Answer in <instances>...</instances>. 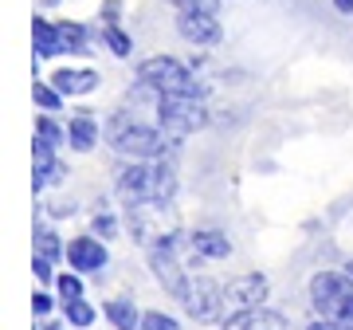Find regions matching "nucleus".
Masks as SVG:
<instances>
[{
  "instance_id": "9b49d317",
  "label": "nucleus",
  "mask_w": 353,
  "mask_h": 330,
  "mask_svg": "<svg viewBox=\"0 0 353 330\" xmlns=\"http://www.w3.org/2000/svg\"><path fill=\"white\" fill-rule=\"evenodd\" d=\"M51 83L67 95H90L94 87H102V75L94 71V67H59L55 75H51Z\"/></svg>"
},
{
  "instance_id": "412c9836",
  "label": "nucleus",
  "mask_w": 353,
  "mask_h": 330,
  "mask_svg": "<svg viewBox=\"0 0 353 330\" xmlns=\"http://www.w3.org/2000/svg\"><path fill=\"white\" fill-rule=\"evenodd\" d=\"M36 255H48L51 264H55L59 255H67V248L59 244V236L51 229H36Z\"/></svg>"
},
{
  "instance_id": "f03ea898",
  "label": "nucleus",
  "mask_w": 353,
  "mask_h": 330,
  "mask_svg": "<svg viewBox=\"0 0 353 330\" xmlns=\"http://www.w3.org/2000/svg\"><path fill=\"white\" fill-rule=\"evenodd\" d=\"M138 83L161 90V95H196V99H208V87L196 79V71L189 64L173 59V55H150V59H141Z\"/></svg>"
},
{
  "instance_id": "4468645a",
  "label": "nucleus",
  "mask_w": 353,
  "mask_h": 330,
  "mask_svg": "<svg viewBox=\"0 0 353 330\" xmlns=\"http://www.w3.org/2000/svg\"><path fill=\"white\" fill-rule=\"evenodd\" d=\"M176 197V162L173 153H165L153 162V201L157 204H169Z\"/></svg>"
},
{
  "instance_id": "9d476101",
  "label": "nucleus",
  "mask_w": 353,
  "mask_h": 330,
  "mask_svg": "<svg viewBox=\"0 0 353 330\" xmlns=\"http://www.w3.org/2000/svg\"><path fill=\"white\" fill-rule=\"evenodd\" d=\"M267 280L259 275V271H248V275H240V280H232L224 287L228 303L236 307V311H248V307H263L267 303Z\"/></svg>"
},
{
  "instance_id": "423d86ee",
  "label": "nucleus",
  "mask_w": 353,
  "mask_h": 330,
  "mask_svg": "<svg viewBox=\"0 0 353 330\" xmlns=\"http://www.w3.org/2000/svg\"><path fill=\"white\" fill-rule=\"evenodd\" d=\"M176 36L192 48H212L224 39L220 12H176Z\"/></svg>"
},
{
  "instance_id": "1a4fd4ad",
  "label": "nucleus",
  "mask_w": 353,
  "mask_h": 330,
  "mask_svg": "<svg viewBox=\"0 0 353 330\" xmlns=\"http://www.w3.org/2000/svg\"><path fill=\"white\" fill-rule=\"evenodd\" d=\"M106 240L99 236H75V240L67 244V264L71 271H102L106 267Z\"/></svg>"
},
{
  "instance_id": "6e6552de",
  "label": "nucleus",
  "mask_w": 353,
  "mask_h": 330,
  "mask_svg": "<svg viewBox=\"0 0 353 330\" xmlns=\"http://www.w3.org/2000/svg\"><path fill=\"white\" fill-rule=\"evenodd\" d=\"M220 330H290V322L271 307H248V311H232Z\"/></svg>"
},
{
  "instance_id": "f3484780",
  "label": "nucleus",
  "mask_w": 353,
  "mask_h": 330,
  "mask_svg": "<svg viewBox=\"0 0 353 330\" xmlns=\"http://www.w3.org/2000/svg\"><path fill=\"white\" fill-rule=\"evenodd\" d=\"M59 36H63V55H90V28L79 20H59Z\"/></svg>"
},
{
  "instance_id": "5701e85b",
  "label": "nucleus",
  "mask_w": 353,
  "mask_h": 330,
  "mask_svg": "<svg viewBox=\"0 0 353 330\" xmlns=\"http://www.w3.org/2000/svg\"><path fill=\"white\" fill-rule=\"evenodd\" d=\"M141 330H181L173 315H165V311H145L141 315Z\"/></svg>"
},
{
  "instance_id": "7c9ffc66",
  "label": "nucleus",
  "mask_w": 353,
  "mask_h": 330,
  "mask_svg": "<svg viewBox=\"0 0 353 330\" xmlns=\"http://www.w3.org/2000/svg\"><path fill=\"white\" fill-rule=\"evenodd\" d=\"M334 12H338V16H353V0H334Z\"/></svg>"
},
{
  "instance_id": "aec40b11",
  "label": "nucleus",
  "mask_w": 353,
  "mask_h": 330,
  "mask_svg": "<svg viewBox=\"0 0 353 330\" xmlns=\"http://www.w3.org/2000/svg\"><path fill=\"white\" fill-rule=\"evenodd\" d=\"M63 318L71 322V327H90V322H94V307H90L87 299H67Z\"/></svg>"
},
{
  "instance_id": "2f4dec72",
  "label": "nucleus",
  "mask_w": 353,
  "mask_h": 330,
  "mask_svg": "<svg viewBox=\"0 0 353 330\" xmlns=\"http://www.w3.org/2000/svg\"><path fill=\"white\" fill-rule=\"evenodd\" d=\"M39 330H67V327H63V322H43Z\"/></svg>"
},
{
  "instance_id": "f8f14e48",
  "label": "nucleus",
  "mask_w": 353,
  "mask_h": 330,
  "mask_svg": "<svg viewBox=\"0 0 353 330\" xmlns=\"http://www.w3.org/2000/svg\"><path fill=\"white\" fill-rule=\"evenodd\" d=\"M189 252L196 260H228L232 255V240L220 229H196V232H189Z\"/></svg>"
},
{
  "instance_id": "b1692460",
  "label": "nucleus",
  "mask_w": 353,
  "mask_h": 330,
  "mask_svg": "<svg viewBox=\"0 0 353 330\" xmlns=\"http://www.w3.org/2000/svg\"><path fill=\"white\" fill-rule=\"evenodd\" d=\"M173 12H220V0H169Z\"/></svg>"
},
{
  "instance_id": "473e14b6",
  "label": "nucleus",
  "mask_w": 353,
  "mask_h": 330,
  "mask_svg": "<svg viewBox=\"0 0 353 330\" xmlns=\"http://www.w3.org/2000/svg\"><path fill=\"white\" fill-rule=\"evenodd\" d=\"M345 271H350V275H353V260H350V264H345Z\"/></svg>"
},
{
  "instance_id": "c756f323",
  "label": "nucleus",
  "mask_w": 353,
  "mask_h": 330,
  "mask_svg": "<svg viewBox=\"0 0 353 330\" xmlns=\"http://www.w3.org/2000/svg\"><path fill=\"white\" fill-rule=\"evenodd\" d=\"M118 12H122V4H118V0H106V4H102V20L118 24Z\"/></svg>"
},
{
  "instance_id": "0eeeda50",
  "label": "nucleus",
  "mask_w": 353,
  "mask_h": 330,
  "mask_svg": "<svg viewBox=\"0 0 353 330\" xmlns=\"http://www.w3.org/2000/svg\"><path fill=\"white\" fill-rule=\"evenodd\" d=\"M118 197L126 204L153 201V162H122L118 165Z\"/></svg>"
},
{
  "instance_id": "a878e982",
  "label": "nucleus",
  "mask_w": 353,
  "mask_h": 330,
  "mask_svg": "<svg viewBox=\"0 0 353 330\" xmlns=\"http://www.w3.org/2000/svg\"><path fill=\"white\" fill-rule=\"evenodd\" d=\"M94 236H102V240H114V236H118L114 213H94Z\"/></svg>"
},
{
  "instance_id": "c85d7f7f",
  "label": "nucleus",
  "mask_w": 353,
  "mask_h": 330,
  "mask_svg": "<svg viewBox=\"0 0 353 330\" xmlns=\"http://www.w3.org/2000/svg\"><path fill=\"white\" fill-rule=\"evenodd\" d=\"M51 307H55V299H51L48 291H36V295H32V311H36V318H48Z\"/></svg>"
},
{
  "instance_id": "4be33fe9",
  "label": "nucleus",
  "mask_w": 353,
  "mask_h": 330,
  "mask_svg": "<svg viewBox=\"0 0 353 330\" xmlns=\"http://www.w3.org/2000/svg\"><path fill=\"white\" fill-rule=\"evenodd\" d=\"M36 138H48V142H55V146H59V142L67 138V126H59V122L43 110V115L36 118Z\"/></svg>"
},
{
  "instance_id": "393cba45",
  "label": "nucleus",
  "mask_w": 353,
  "mask_h": 330,
  "mask_svg": "<svg viewBox=\"0 0 353 330\" xmlns=\"http://www.w3.org/2000/svg\"><path fill=\"white\" fill-rule=\"evenodd\" d=\"M55 287H59V299H83V280H79V275H71V271H67V275H59V280H55Z\"/></svg>"
},
{
  "instance_id": "cd10ccee",
  "label": "nucleus",
  "mask_w": 353,
  "mask_h": 330,
  "mask_svg": "<svg viewBox=\"0 0 353 330\" xmlns=\"http://www.w3.org/2000/svg\"><path fill=\"white\" fill-rule=\"evenodd\" d=\"M32 271H36V280H39V283H55V280H59V275L51 271V260H48V255H36Z\"/></svg>"
},
{
  "instance_id": "7ed1b4c3",
  "label": "nucleus",
  "mask_w": 353,
  "mask_h": 330,
  "mask_svg": "<svg viewBox=\"0 0 353 330\" xmlns=\"http://www.w3.org/2000/svg\"><path fill=\"white\" fill-rule=\"evenodd\" d=\"M153 115H157V126L173 138H189L208 126V106L196 95H161L153 102Z\"/></svg>"
},
{
  "instance_id": "bb28decb",
  "label": "nucleus",
  "mask_w": 353,
  "mask_h": 330,
  "mask_svg": "<svg viewBox=\"0 0 353 330\" xmlns=\"http://www.w3.org/2000/svg\"><path fill=\"white\" fill-rule=\"evenodd\" d=\"M306 330H353L350 318H334V315H318Z\"/></svg>"
},
{
  "instance_id": "f257e3e1",
  "label": "nucleus",
  "mask_w": 353,
  "mask_h": 330,
  "mask_svg": "<svg viewBox=\"0 0 353 330\" xmlns=\"http://www.w3.org/2000/svg\"><path fill=\"white\" fill-rule=\"evenodd\" d=\"M106 138H110L114 153H118V157H130V162H157V157H165V153H173L176 146H181V138L165 134L161 126L138 122V115H130V110L110 115Z\"/></svg>"
},
{
  "instance_id": "20e7f679",
  "label": "nucleus",
  "mask_w": 353,
  "mask_h": 330,
  "mask_svg": "<svg viewBox=\"0 0 353 330\" xmlns=\"http://www.w3.org/2000/svg\"><path fill=\"white\" fill-rule=\"evenodd\" d=\"M310 307L318 315H334L353 322V275L350 271H318L310 280Z\"/></svg>"
},
{
  "instance_id": "2eb2a0df",
  "label": "nucleus",
  "mask_w": 353,
  "mask_h": 330,
  "mask_svg": "<svg viewBox=\"0 0 353 330\" xmlns=\"http://www.w3.org/2000/svg\"><path fill=\"white\" fill-rule=\"evenodd\" d=\"M99 134H102V126L94 122V115H75L71 122H67V142H71V150H79V153L94 150Z\"/></svg>"
},
{
  "instance_id": "ddd939ff",
  "label": "nucleus",
  "mask_w": 353,
  "mask_h": 330,
  "mask_svg": "<svg viewBox=\"0 0 353 330\" xmlns=\"http://www.w3.org/2000/svg\"><path fill=\"white\" fill-rule=\"evenodd\" d=\"M32 43H36L39 59H55V55H63V36H59V24H51L48 16H36V20H32Z\"/></svg>"
},
{
  "instance_id": "dca6fc26",
  "label": "nucleus",
  "mask_w": 353,
  "mask_h": 330,
  "mask_svg": "<svg viewBox=\"0 0 353 330\" xmlns=\"http://www.w3.org/2000/svg\"><path fill=\"white\" fill-rule=\"evenodd\" d=\"M102 315L114 322V330H141V315L134 299H110V303H102Z\"/></svg>"
},
{
  "instance_id": "6ab92c4d",
  "label": "nucleus",
  "mask_w": 353,
  "mask_h": 330,
  "mask_svg": "<svg viewBox=\"0 0 353 330\" xmlns=\"http://www.w3.org/2000/svg\"><path fill=\"white\" fill-rule=\"evenodd\" d=\"M32 99H36L39 110H48V115H55L59 106H63V90L55 87V83H36V90H32Z\"/></svg>"
},
{
  "instance_id": "39448f33",
  "label": "nucleus",
  "mask_w": 353,
  "mask_h": 330,
  "mask_svg": "<svg viewBox=\"0 0 353 330\" xmlns=\"http://www.w3.org/2000/svg\"><path fill=\"white\" fill-rule=\"evenodd\" d=\"M181 303H185L189 318H196V322H224L228 295H224V287L212 283V280H192L189 283V295H185Z\"/></svg>"
},
{
  "instance_id": "a211bd4d",
  "label": "nucleus",
  "mask_w": 353,
  "mask_h": 330,
  "mask_svg": "<svg viewBox=\"0 0 353 330\" xmlns=\"http://www.w3.org/2000/svg\"><path fill=\"white\" fill-rule=\"evenodd\" d=\"M102 43L110 48V55H118V59H130L134 55V39L122 32V24H110V20H102Z\"/></svg>"
}]
</instances>
